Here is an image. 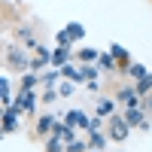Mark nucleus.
I'll use <instances>...</instances> for the list:
<instances>
[{
  "mask_svg": "<svg viewBox=\"0 0 152 152\" xmlns=\"http://www.w3.org/2000/svg\"><path fill=\"white\" fill-rule=\"evenodd\" d=\"M128 131H131L128 119H125V116H116V113H113V116H110V140L122 143L125 137H128Z\"/></svg>",
  "mask_w": 152,
  "mask_h": 152,
  "instance_id": "obj_1",
  "label": "nucleus"
},
{
  "mask_svg": "<svg viewBox=\"0 0 152 152\" xmlns=\"http://www.w3.org/2000/svg\"><path fill=\"white\" fill-rule=\"evenodd\" d=\"M6 61H9L12 70H24V67H31V61L24 58V52H21L18 46H6Z\"/></svg>",
  "mask_w": 152,
  "mask_h": 152,
  "instance_id": "obj_2",
  "label": "nucleus"
},
{
  "mask_svg": "<svg viewBox=\"0 0 152 152\" xmlns=\"http://www.w3.org/2000/svg\"><path fill=\"white\" fill-rule=\"evenodd\" d=\"M119 100L125 107H140V91H137V88H131V85H125V88H119Z\"/></svg>",
  "mask_w": 152,
  "mask_h": 152,
  "instance_id": "obj_3",
  "label": "nucleus"
},
{
  "mask_svg": "<svg viewBox=\"0 0 152 152\" xmlns=\"http://www.w3.org/2000/svg\"><path fill=\"white\" fill-rule=\"evenodd\" d=\"M125 119H128V125H131V128H140V125H143V119H146V110L131 107L128 113H125Z\"/></svg>",
  "mask_w": 152,
  "mask_h": 152,
  "instance_id": "obj_4",
  "label": "nucleus"
},
{
  "mask_svg": "<svg viewBox=\"0 0 152 152\" xmlns=\"http://www.w3.org/2000/svg\"><path fill=\"white\" fill-rule=\"evenodd\" d=\"M18 113H21V110H9V107H6V116H3V131H6V134H12V131L18 128Z\"/></svg>",
  "mask_w": 152,
  "mask_h": 152,
  "instance_id": "obj_5",
  "label": "nucleus"
},
{
  "mask_svg": "<svg viewBox=\"0 0 152 152\" xmlns=\"http://www.w3.org/2000/svg\"><path fill=\"white\" fill-rule=\"evenodd\" d=\"M67 58H70V46H58L55 52H52V64L64 67V64H67Z\"/></svg>",
  "mask_w": 152,
  "mask_h": 152,
  "instance_id": "obj_6",
  "label": "nucleus"
},
{
  "mask_svg": "<svg viewBox=\"0 0 152 152\" xmlns=\"http://www.w3.org/2000/svg\"><path fill=\"white\" fill-rule=\"evenodd\" d=\"M61 76H67L70 82H85V76H82V67L76 70V67H70V64H64V67H61Z\"/></svg>",
  "mask_w": 152,
  "mask_h": 152,
  "instance_id": "obj_7",
  "label": "nucleus"
},
{
  "mask_svg": "<svg viewBox=\"0 0 152 152\" xmlns=\"http://www.w3.org/2000/svg\"><path fill=\"white\" fill-rule=\"evenodd\" d=\"M113 113H116V104H113V100H107V97L97 100V116H100V119H110Z\"/></svg>",
  "mask_w": 152,
  "mask_h": 152,
  "instance_id": "obj_8",
  "label": "nucleus"
},
{
  "mask_svg": "<svg viewBox=\"0 0 152 152\" xmlns=\"http://www.w3.org/2000/svg\"><path fill=\"white\" fill-rule=\"evenodd\" d=\"M113 55H116V61H119V70H128V67H131V55L125 52V49L113 46Z\"/></svg>",
  "mask_w": 152,
  "mask_h": 152,
  "instance_id": "obj_9",
  "label": "nucleus"
},
{
  "mask_svg": "<svg viewBox=\"0 0 152 152\" xmlns=\"http://www.w3.org/2000/svg\"><path fill=\"white\" fill-rule=\"evenodd\" d=\"M64 125H88V128H91V122H88V119L82 116L79 110H73V113H67V116H64Z\"/></svg>",
  "mask_w": 152,
  "mask_h": 152,
  "instance_id": "obj_10",
  "label": "nucleus"
},
{
  "mask_svg": "<svg viewBox=\"0 0 152 152\" xmlns=\"http://www.w3.org/2000/svg\"><path fill=\"white\" fill-rule=\"evenodd\" d=\"M37 131H40V134H49V131H55V116H49V113H46V116H43L40 122H37Z\"/></svg>",
  "mask_w": 152,
  "mask_h": 152,
  "instance_id": "obj_11",
  "label": "nucleus"
},
{
  "mask_svg": "<svg viewBox=\"0 0 152 152\" xmlns=\"http://www.w3.org/2000/svg\"><path fill=\"white\" fill-rule=\"evenodd\" d=\"M134 88H137L140 94H149V91H152V73H146L143 79H137V85H134Z\"/></svg>",
  "mask_w": 152,
  "mask_h": 152,
  "instance_id": "obj_12",
  "label": "nucleus"
},
{
  "mask_svg": "<svg viewBox=\"0 0 152 152\" xmlns=\"http://www.w3.org/2000/svg\"><path fill=\"white\" fill-rule=\"evenodd\" d=\"M97 64L104 67V70H113V67H116V55H113V52H110V55H100V58H97Z\"/></svg>",
  "mask_w": 152,
  "mask_h": 152,
  "instance_id": "obj_13",
  "label": "nucleus"
},
{
  "mask_svg": "<svg viewBox=\"0 0 152 152\" xmlns=\"http://www.w3.org/2000/svg\"><path fill=\"white\" fill-rule=\"evenodd\" d=\"M100 55L94 52V49H82V52H79V61H85V64H91V61H97Z\"/></svg>",
  "mask_w": 152,
  "mask_h": 152,
  "instance_id": "obj_14",
  "label": "nucleus"
},
{
  "mask_svg": "<svg viewBox=\"0 0 152 152\" xmlns=\"http://www.w3.org/2000/svg\"><path fill=\"white\" fill-rule=\"evenodd\" d=\"M91 146H94V149H104V146H107V140H104V134H97L94 128H91Z\"/></svg>",
  "mask_w": 152,
  "mask_h": 152,
  "instance_id": "obj_15",
  "label": "nucleus"
},
{
  "mask_svg": "<svg viewBox=\"0 0 152 152\" xmlns=\"http://www.w3.org/2000/svg\"><path fill=\"white\" fill-rule=\"evenodd\" d=\"M128 73L134 76V79H143V76H146V67H143V64H131V67H128Z\"/></svg>",
  "mask_w": 152,
  "mask_h": 152,
  "instance_id": "obj_16",
  "label": "nucleus"
},
{
  "mask_svg": "<svg viewBox=\"0 0 152 152\" xmlns=\"http://www.w3.org/2000/svg\"><path fill=\"white\" fill-rule=\"evenodd\" d=\"M67 34L73 37V40H82V37H85V31L79 28V24H70V28H67Z\"/></svg>",
  "mask_w": 152,
  "mask_h": 152,
  "instance_id": "obj_17",
  "label": "nucleus"
},
{
  "mask_svg": "<svg viewBox=\"0 0 152 152\" xmlns=\"http://www.w3.org/2000/svg\"><path fill=\"white\" fill-rule=\"evenodd\" d=\"M82 76H85V82H91V79H97V70H94L91 64H85V67H82Z\"/></svg>",
  "mask_w": 152,
  "mask_h": 152,
  "instance_id": "obj_18",
  "label": "nucleus"
},
{
  "mask_svg": "<svg viewBox=\"0 0 152 152\" xmlns=\"http://www.w3.org/2000/svg\"><path fill=\"white\" fill-rule=\"evenodd\" d=\"M85 146H91V143H76V140H70L67 143V152H85Z\"/></svg>",
  "mask_w": 152,
  "mask_h": 152,
  "instance_id": "obj_19",
  "label": "nucleus"
},
{
  "mask_svg": "<svg viewBox=\"0 0 152 152\" xmlns=\"http://www.w3.org/2000/svg\"><path fill=\"white\" fill-rule=\"evenodd\" d=\"M61 91H55V88H46V94H43V100H46V104H52V100L58 97Z\"/></svg>",
  "mask_w": 152,
  "mask_h": 152,
  "instance_id": "obj_20",
  "label": "nucleus"
},
{
  "mask_svg": "<svg viewBox=\"0 0 152 152\" xmlns=\"http://www.w3.org/2000/svg\"><path fill=\"white\" fill-rule=\"evenodd\" d=\"M21 85H24V88H34V85H37V76H34V73H28V76H24V82H21Z\"/></svg>",
  "mask_w": 152,
  "mask_h": 152,
  "instance_id": "obj_21",
  "label": "nucleus"
},
{
  "mask_svg": "<svg viewBox=\"0 0 152 152\" xmlns=\"http://www.w3.org/2000/svg\"><path fill=\"white\" fill-rule=\"evenodd\" d=\"M70 40H73V37H70V34H67V31H61V34H58V43H61V46H67V43H70Z\"/></svg>",
  "mask_w": 152,
  "mask_h": 152,
  "instance_id": "obj_22",
  "label": "nucleus"
},
{
  "mask_svg": "<svg viewBox=\"0 0 152 152\" xmlns=\"http://www.w3.org/2000/svg\"><path fill=\"white\" fill-rule=\"evenodd\" d=\"M43 64H46V58H40V55H37V58H34V61H31V70H40V67H43Z\"/></svg>",
  "mask_w": 152,
  "mask_h": 152,
  "instance_id": "obj_23",
  "label": "nucleus"
},
{
  "mask_svg": "<svg viewBox=\"0 0 152 152\" xmlns=\"http://www.w3.org/2000/svg\"><path fill=\"white\" fill-rule=\"evenodd\" d=\"M146 110L152 113V91H149V100H146Z\"/></svg>",
  "mask_w": 152,
  "mask_h": 152,
  "instance_id": "obj_24",
  "label": "nucleus"
}]
</instances>
